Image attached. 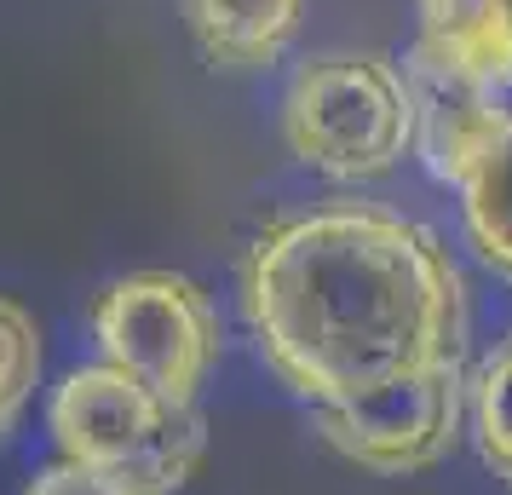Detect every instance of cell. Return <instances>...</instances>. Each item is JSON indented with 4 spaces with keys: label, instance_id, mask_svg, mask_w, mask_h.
I'll return each mask as SVG.
<instances>
[{
    "label": "cell",
    "instance_id": "obj_7",
    "mask_svg": "<svg viewBox=\"0 0 512 495\" xmlns=\"http://www.w3.org/2000/svg\"><path fill=\"white\" fill-rule=\"evenodd\" d=\"M196 47L219 70H271L294 47L305 0H179Z\"/></svg>",
    "mask_w": 512,
    "mask_h": 495
},
{
    "label": "cell",
    "instance_id": "obj_3",
    "mask_svg": "<svg viewBox=\"0 0 512 495\" xmlns=\"http://www.w3.org/2000/svg\"><path fill=\"white\" fill-rule=\"evenodd\" d=\"M282 144L323 179H386L415 150V87L380 52H323L282 93Z\"/></svg>",
    "mask_w": 512,
    "mask_h": 495
},
{
    "label": "cell",
    "instance_id": "obj_4",
    "mask_svg": "<svg viewBox=\"0 0 512 495\" xmlns=\"http://www.w3.org/2000/svg\"><path fill=\"white\" fill-rule=\"evenodd\" d=\"M93 340L104 363L156 386L167 403L196 409L213 363L225 352L219 306L196 277L179 271H133L93 300Z\"/></svg>",
    "mask_w": 512,
    "mask_h": 495
},
{
    "label": "cell",
    "instance_id": "obj_9",
    "mask_svg": "<svg viewBox=\"0 0 512 495\" xmlns=\"http://www.w3.org/2000/svg\"><path fill=\"white\" fill-rule=\"evenodd\" d=\"M466 426L484 467L512 484V334H501L466 375Z\"/></svg>",
    "mask_w": 512,
    "mask_h": 495
},
{
    "label": "cell",
    "instance_id": "obj_5",
    "mask_svg": "<svg viewBox=\"0 0 512 495\" xmlns=\"http://www.w3.org/2000/svg\"><path fill=\"white\" fill-rule=\"evenodd\" d=\"M461 426H466L461 363H432V369H415V375L392 380L369 398L317 409L323 444L340 449L357 467L386 472V478L438 467L443 455L461 444Z\"/></svg>",
    "mask_w": 512,
    "mask_h": 495
},
{
    "label": "cell",
    "instance_id": "obj_8",
    "mask_svg": "<svg viewBox=\"0 0 512 495\" xmlns=\"http://www.w3.org/2000/svg\"><path fill=\"white\" fill-rule=\"evenodd\" d=\"M449 190L461 196V225L472 254L501 283H512V104L495 110L489 133L472 144Z\"/></svg>",
    "mask_w": 512,
    "mask_h": 495
},
{
    "label": "cell",
    "instance_id": "obj_10",
    "mask_svg": "<svg viewBox=\"0 0 512 495\" xmlns=\"http://www.w3.org/2000/svg\"><path fill=\"white\" fill-rule=\"evenodd\" d=\"M35 386H41V329L18 300L0 294V438L24 421Z\"/></svg>",
    "mask_w": 512,
    "mask_h": 495
},
{
    "label": "cell",
    "instance_id": "obj_6",
    "mask_svg": "<svg viewBox=\"0 0 512 495\" xmlns=\"http://www.w3.org/2000/svg\"><path fill=\"white\" fill-rule=\"evenodd\" d=\"M409 70L466 87L512 93V0H415Z\"/></svg>",
    "mask_w": 512,
    "mask_h": 495
},
{
    "label": "cell",
    "instance_id": "obj_1",
    "mask_svg": "<svg viewBox=\"0 0 512 495\" xmlns=\"http://www.w3.org/2000/svg\"><path fill=\"white\" fill-rule=\"evenodd\" d=\"M242 317L271 375L311 409L461 363L472 323L443 236L374 202L271 219L242 254Z\"/></svg>",
    "mask_w": 512,
    "mask_h": 495
},
{
    "label": "cell",
    "instance_id": "obj_11",
    "mask_svg": "<svg viewBox=\"0 0 512 495\" xmlns=\"http://www.w3.org/2000/svg\"><path fill=\"white\" fill-rule=\"evenodd\" d=\"M24 495H133L121 478H110V472L98 467H81V461H52V467H41L35 478H29Z\"/></svg>",
    "mask_w": 512,
    "mask_h": 495
},
{
    "label": "cell",
    "instance_id": "obj_2",
    "mask_svg": "<svg viewBox=\"0 0 512 495\" xmlns=\"http://www.w3.org/2000/svg\"><path fill=\"white\" fill-rule=\"evenodd\" d=\"M47 426L64 461L110 472L133 495L185 490L208 461V421L116 363L70 369L47 403Z\"/></svg>",
    "mask_w": 512,
    "mask_h": 495
}]
</instances>
